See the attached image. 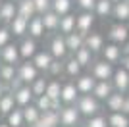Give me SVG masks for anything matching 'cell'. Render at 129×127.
<instances>
[{
  "instance_id": "42",
  "label": "cell",
  "mask_w": 129,
  "mask_h": 127,
  "mask_svg": "<svg viewBox=\"0 0 129 127\" xmlns=\"http://www.w3.org/2000/svg\"><path fill=\"white\" fill-rule=\"evenodd\" d=\"M35 6H37V14L43 16L52 10V0H35Z\"/></svg>"
},
{
  "instance_id": "30",
  "label": "cell",
  "mask_w": 129,
  "mask_h": 127,
  "mask_svg": "<svg viewBox=\"0 0 129 127\" xmlns=\"http://www.w3.org/2000/svg\"><path fill=\"white\" fill-rule=\"evenodd\" d=\"M6 121L10 123L12 127H23L25 125V116H23V108L21 106H16V108L6 116Z\"/></svg>"
},
{
  "instance_id": "27",
  "label": "cell",
  "mask_w": 129,
  "mask_h": 127,
  "mask_svg": "<svg viewBox=\"0 0 129 127\" xmlns=\"http://www.w3.org/2000/svg\"><path fill=\"white\" fill-rule=\"evenodd\" d=\"M17 14L27 19L37 16V6H35V0H19L17 2Z\"/></svg>"
},
{
  "instance_id": "26",
  "label": "cell",
  "mask_w": 129,
  "mask_h": 127,
  "mask_svg": "<svg viewBox=\"0 0 129 127\" xmlns=\"http://www.w3.org/2000/svg\"><path fill=\"white\" fill-rule=\"evenodd\" d=\"M44 23H43V16L41 14H37L35 17H31L29 19V35L31 37H35V39H41L44 35Z\"/></svg>"
},
{
  "instance_id": "23",
  "label": "cell",
  "mask_w": 129,
  "mask_h": 127,
  "mask_svg": "<svg viewBox=\"0 0 129 127\" xmlns=\"http://www.w3.org/2000/svg\"><path fill=\"white\" fill-rule=\"evenodd\" d=\"M60 19H62V16H58L54 10L46 12V14H43V23H44V29L48 33H56L60 31Z\"/></svg>"
},
{
  "instance_id": "51",
  "label": "cell",
  "mask_w": 129,
  "mask_h": 127,
  "mask_svg": "<svg viewBox=\"0 0 129 127\" xmlns=\"http://www.w3.org/2000/svg\"><path fill=\"white\" fill-rule=\"evenodd\" d=\"M2 116H4V114H2V108H0V117H2Z\"/></svg>"
},
{
  "instance_id": "34",
  "label": "cell",
  "mask_w": 129,
  "mask_h": 127,
  "mask_svg": "<svg viewBox=\"0 0 129 127\" xmlns=\"http://www.w3.org/2000/svg\"><path fill=\"white\" fill-rule=\"evenodd\" d=\"M17 77V66L14 64H0V79L10 85Z\"/></svg>"
},
{
  "instance_id": "25",
  "label": "cell",
  "mask_w": 129,
  "mask_h": 127,
  "mask_svg": "<svg viewBox=\"0 0 129 127\" xmlns=\"http://www.w3.org/2000/svg\"><path fill=\"white\" fill-rule=\"evenodd\" d=\"M112 17L116 21H129V0H121L114 4Z\"/></svg>"
},
{
  "instance_id": "19",
  "label": "cell",
  "mask_w": 129,
  "mask_h": 127,
  "mask_svg": "<svg viewBox=\"0 0 129 127\" xmlns=\"http://www.w3.org/2000/svg\"><path fill=\"white\" fill-rule=\"evenodd\" d=\"M17 16V2H12V0H4L2 4V10H0V23L4 25H10V21Z\"/></svg>"
},
{
  "instance_id": "55",
  "label": "cell",
  "mask_w": 129,
  "mask_h": 127,
  "mask_svg": "<svg viewBox=\"0 0 129 127\" xmlns=\"http://www.w3.org/2000/svg\"><path fill=\"white\" fill-rule=\"evenodd\" d=\"M0 64H2V62H0Z\"/></svg>"
},
{
  "instance_id": "50",
  "label": "cell",
  "mask_w": 129,
  "mask_h": 127,
  "mask_svg": "<svg viewBox=\"0 0 129 127\" xmlns=\"http://www.w3.org/2000/svg\"><path fill=\"white\" fill-rule=\"evenodd\" d=\"M2 4H4V0H0V10H2Z\"/></svg>"
},
{
  "instance_id": "8",
  "label": "cell",
  "mask_w": 129,
  "mask_h": 127,
  "mask_svg": "<svg viewBox=\"0 0 129 127\" xmlns=\"http://www.w3.org/2000/svg\"><path fill=\"white\" fill-rule=\"evenodd\" d=\"M108 39L112 42H118V44H123L125 41H129V27L123 25V21H118L114 23L110 29H108Z\"/></svg>"
},
{
  "instance_id": "5",
  "label": "cell",
  "mask_w": 129,
  "mask_h": 127,
  "mask_svg": "<svg viewBox=\"0 0 129 127\" xmlns=\"http://www.w3.org/2000/svg\"><path fill=\"white\" fill-rule=\"evenodd\" d=\"M39 75H41V69L35 66L33 60H21V62H19V66H17V77H19L23 83L31 85Z\"/></svg>"
},
{
  "instance_id": "7",
  "label": "cell",
  "mask_w": 129,
  "mask_h": 127,
  "mask_svg": "<svg viewBox=\"0 0 129 127\" xmlns=\"http://www.w3.org/2000/svg\"><path fill=\"white\" fill-rule=\"evenodd\" d=\"M94 17L96 14L94 12H87V10H81L77 14V31L81 35H89L92 31V25H94Z\"/></svg>"
},
{
  "instance_id": "9",
  "label": "cell",
  "mask_w": 129,
  "mask_h": 127,
  "mask_svg": "<svg viewBox=\"0 0 129 127\" xmlns=\"http://www.w3.org/2000/svg\"><path fill=\"white\" fill-rule=\"evenodd\" d=\"M96 83H98V79L92 73H81L75 79V85H77V89H79L81 94H92Z\"/></svg>"
},
{
  "instance_id": "10",
  "label": "cell",
  "mask_w": 129,
  "mask_h": 127,
  "mask_svg": "<svg viewBox=\"0 0 129 127\" xmlns=\"http://www.w3.org/2000/svg\"><path fill=\"white\" fill-rule=\"evenodd\" d=\"M79 96H81V92H79V89H77L75 81H66V83H62V104H75Z\"/></svg>"
},
{
  "instance_id": "46",
  "label": "cell",
  "mask_w": 129,
  "mask_h": 127,
  "mask_svg": "<svg viewBox=\"0 0 129 127\" xmlns=\"http://www.w3.org/2000/svg\"><path fill=\"white\" fill-rule=\"evenodd\" d=\"M121 52H123V56H129V41H125L121 44Z\"/></svg>"
},
{
  "instance_id": "33",
  "label": "cell",
  "mask_w": 129,
  "mask_h": 127,
  "mask_svg": "<svg viewBox=\"0 0 129 127\" xmlns=\"http://www.w3.org/2000/svg\"><path fill=\"white\" fill-rule=\"evenodd\" d=\"M73 56L77 58V62H79L81 66H83V68H91V66H92V62H94V58H92V56H94V52H92L91 48H87V46L79 48V50H77V52L73 54Z\"/></svg>"
},
{
  "instance_id": "11",
  "label": "cell",
  "mask_w": 129,
  "mask_h": 127,
  "mask_svg": "<svg viewBox=\"0 0 129 127\" xmlns=\"http://www.w3.org/2000/svg\"><path fill=\"white\" fill-rule=\"evenodd\" d=\"M102 58L108 60L110 64H119V60H121V56H123V52H121V44H118V42H108V44H104L102 48Z\"/></svg>"
},
{
  "instance_id": "48",
  "label": "cell",
  "mask_w": 129,
  "mask_h": 127,
  "mask_svg": "<svg viewBox=\"0 0 129 127\" xmlns=\"http://www.w3.org/2000/svg\"><path fill=\"white\" fill-rule=\"evenodd\" d=\"M31 127H48V125H46V123H44L43 119H39V121L35 123V125H31Z\"/></svg>"
},
{
  "instance_id": "1",
  "label": "cell",
  "mask_w": 129,
  "mask_h": 127,
  "mask_svg": "<svg viewBox=\"0 0 129 127\" xmlns=\"http://www.w3.org/2000/svg\"><path fill=\"white\" fill-rule=\"evenodd\" d=\"M75 106L79 108L83 117H91V116H96V114L102 112V104H100V100L94 94H81L77 98Z\"/></svg>"
},
{
  "instance_id": "15",
  "label": "cell",
  "mask_w": 129,
  "mask_h": 127,
  "mask_svg": "<svg viewBox=\"0 0 129 127\" xmlns=\"http://www.w3.org/2000/svg\"><path fill=\"white\" fill-rule=\"evenodd\" d=\"M125 96H127V94L119 92V90H114L112 94L104 100L106 110L108 112H121V110H123V104H125Z\"/></svg>"
},
{
  "instance_id": "21",
  "label": "cell",
  "mask_w": 129,
  "mask_h": 127,
  "mask_svg": "<svg viewBox=\"0 0 129 127\" xmlns=\"http://www.w3.org/2000/svg\"><path fill=\"white\" fill-rule=\"evenodd\" d=\"M85 46L91 48L94 54L102 52V48H104V37L100 35V33H96V31H91L89 35H85Z\"/></svg>"
},
{
  "instance_id": "35",
  "label": "cell",
  "mask_w": 129,
  "mask_h": 127,
  "mask_svg": "<svg viewBox=\"0 0 129 127\" xmlns=\"http://www.w3.org/2000/svg\"><path fill=\"white\" fill-rule=\"evenodd\" d=\"M46 87H48V75H39L37 79L31 83V89H33V94H35V98L41 94H44L46 92Z\"/></svg>"
},
{
  "instance_id": "17",
  "label": "cell",
  "mask_w": 129,
  "mask_h": 127,
  "mask_svg": "<svg viewBox=\"0 0 129 127\" xmlns=\"http://www.w3.org/2000/svg\"><path fill=\"white\" fill-rule=\"evenodd\" d=\"M14 94H16V104L17 106H27V104H31V102H35V94H33V89H31V85H21L17 90H14Z\"/></svg>"
},
{
  "instance_id": "20",
  "label": "cell",
  "mask_w": 129,
  "mask_h": 127,
  "mask_svg": "<svg viewBox=\"0 0 129 127\" xmlns=\"http://www.w3.org/2000/svg\"><path fill=\"white\" fill-rule=\"evenodd\" d=\"M66 42H68V48H70V54H75L79 48L85 46V35H81L79 31H71L66 35Z\"/></svg>"
},
{
  "instance_id": "32",
  "label": "cell",
  "mask_w": 129,
  "mask_h": 127,
  "mask_svg": "<svg viewBox=\"0 0 129 127\" xmlns=\"http://www.w3.org/2000/svg\"><path fill=\"white\" fill-rule=\"evenodd\" d=\"M110 127H129V116L123 112H108Z\"/></svg>"
},
{
  "instance_id": "4",
  "label": "cell",
  "mask_w": 129,
  "mask_h": 127,
  "mask_svg": "<svg viewBox=\"0 0 129 127\" xmlns=\"http://www.w3.org/2000/svg\"><path fill=\"white\" fill-rule=\"evenodd\" d=\"M91 73L96 77L98 81H112V77H114V64H110L108 60H94L92 62V66L91 68Z\"/></svg>"
},
{
  "instance_id": "41",
  "label": "cell",
  "mask_w": 129,
  "mask_h": 127,
  "mask_svg": "<svg viewBox=\"0 0 129 127\" xmlns=\"http://www.w3.org/2000/svg\"><path fill=\"white\" fill-rule=\"evenodd\" d=\"M12 37H14V33H12L10 25H4V23H2V27H0V48L6 46V44L12 41Z\"/></svg>"
},
{
  "instance_id": "24",
  "label": "cell",
  "mask_w": 129,
  "mask_h": 127,
  "mask_svg": "<svg viewBox=\"0 0 129 127\" xmlns=\"http://www.w3.org/2000/svg\"><path fill=\"white\" fill-rule=\"evenodd\" d=\"M114 90H116V87H114L112 81H98L96 87H94V90H92V94L96 96L98 100H106Z\"/></svg>"
},
{
  "instance_id": "12",
  "label": "cell",
  "mask_w": 129,
  "mask_h": 127,
  "mask_svg": "<svg viewBox=\"0 0 129 127\" xmlns=\"http://www.w3.org/2000/svg\"><path fill=\"white\" fill-rule=\"evenodd\" d=\"M112 83H114V87H116V90L127 94L129 92V71L125 68L116 69V71H114V77H112Z\"/></svg>"
},
{
  "instance_id": "39",
  "label": "cell",
  "mask_w": 129,
  "mask_h": 127,
  "mask_svg": "<svg viewBox=\"0 0 129 127\" xmlns=\"http://www.w3.org/2000/svg\"><path fill=\"white\" fill-rule=\"evenodd\" d=\"M41 119H43L48 127H62V125H60V112L58 110L44 112L43 116H41Z\"/></svg>"
},
{
  "instance_id": "22",
  "label": "cell",
  "mask_w": 129,
  "mask_h": 127,
  "mask_svg": "<svg viewBox=\"0 0 129 127\" xmlns=\"http://www.w3.org/2000/svg\"><path fill=\"white\" fill-rule=\"evenodd\" d=\"M23 116H25V125H35V123L41 119V116H43V112L39 110V106L35 104V102H31V104L23 106Z\"/></svg>"
},
{
  "instance_id": "2",
  "label": "cell",
  "mask_w": 129,
  "mask_h": 127,
  "mask_svg": "<svg viewBox=\"0 0 129 127\" xmlns=\"http://www.w3.org/2000/svg\"><path fill=\"white\" fill-rule=\"evenodd\" d=\"M60 125L62 127H77L81 123V112L75 104H64L60 108Z\"/></svg>"
},
{
  "instance_id": "43",
  "label": "cell",
  "mask_w": 129,
  "mask_h": 127,
  "mask_svg": "<svg viewBox=\"0 0 129 127\" xmlns=\"http://www.w3.org/2000/svg\"><path fill=\"white\" fill-rule=\"evenodd\" d=\"M75 4L79 10H87V12H94L96 0H75Z\"/></svg>"
},
{
  "instance_id": "47",
  "label": "cell",
  "mask_w": 129,
  "mask_h": 127,
  "mask_svg": "<svg viewBox=\"0 0 129 127\" xmlns=\"http://www.w3.org/2000/svg\"><path fill=\"white\" fill-rule=\"evenodd\" d=\"M121 112L129 116V96H125V104H123V110H121Z\"/></svg>"
},
{
  "instance_id": "53",
  "label": "cell",
  "mask_w": 129,
  "mask_h": 127,
  "mask_svg": "<svg viewBox=\"0 0 129 127\" xmlns=\"http://www.w3.org/2000/svg\"><path fill=\"white\" fill-rule=\"evenodd\" d=\"M12 2H19V0H12Z\"/></svg>"
},
{
  "instance_id": "29",
  "label": "cell",
  "mask_w": 129,
  "mask_h": 127,
  "mask_svg": "<svg viewBox=\"0 0 129 127\" xmlns=\"http://www.w3.org/2000/svg\"><path fill=\"white\" fill-rule=\"evenodd\" d=\"M75 29H77V16L75 14H66V16H62V19H60V33L68 35V33L75 31Z\"/></svg>"
},
{
  "instance_id": "37",
  "label": "cell",
  "mask_w": 129,
  "mask_h": 127,
  "mask_svg": "<svg viewBox=\"0 0 129 127\" xmlns=\"http://www.w3.org/2000/svg\"><path fill=\"white\" fill-rule=\"evenodd\" d=\"M52 100H62V83L58 79H48V87H46V92Z\"/></svg>"
},
{
  "instance_id": "14",
  "label": "cell",
  "mask_w": 129,
  "mask_h": 127,
  "mask_svg": "<svg viewBox=\"0 0 129 127\" xmlns=\"http://www.w3.org/2000/svg\"><path fill=\"white\" fill-rule=\"evenodd\" d=\"M33 62H35V66H37L43 73H48L50 66H52V62H54V56H52L50 50H39V52L33 56Z\"/></svg>"
},
{
  "instance_id": "49",
  "label": "cell",
  "mask_w": 129,
  "mask_h": 127,
  "mask_svg": "<svg viewBox=\"0 0 129 127\" xmlns=\"http://www.w3.org/2000/svg\"><path fill=\"white\" fill-rule=\"evenodd\" d=\"M0 127H12V125H10L8 121H4V123H0Z\"/></svg>"
},
{
  "instance_id": "38",
  "label": "cell",
  "mask_w": 129,
  "mask_h": 127,
  "mask_svg": "<svg viewBox=\"0 0 129 127\" xmlns=\"http://www.w3.org/2000/svg\"><path fill=\"white\" fill-rule=\"evenodd\" d=\"M71 8H73V2H71V0H52V10L56 12L58 16L71 14Z\"/></svg>"
},
{
  "instance_id": "3",
  "label": "cell",
  "mask_w": 129,
  "mask_h": 127,
  "mask_svg": "<svg viewBox=\"0 0 129 127\" xmlns=\"http://www.w3.org/2000/svg\"><path fill=\"white\" fill-rule=\"evenodd\" d=\"M48 50L52 52L54 58L58 60H66L68 54H70V48H68V42H66V35L64 33H54L52 39L48 42Z\"/></svg>"
},
{
  "instance_id": "36",
  "label": "cell",
  "mask_w": 129,
  "mask_h": 127,
  "mask_svg": "<svg viewBox=\"0 0 129 127\" xmlns=\"http://www.w3.org/2000/svg\"><path fill=\"white\" fill-rule=\"evenodd\" d=\"M83 127H110V123H108V116H104V114H96V116L85 117Z\"/></svg>"
},
{
  "instance_id": "13",
  "label": "cell",
  "mask_w": 129,
  "mask_h": 127,
  "mask_svg": "<svg viewBox=\"0 0 129 127\" xmlns=\"http://www.w3.org/2000/svg\"><path fill=\"white\" fill-rule=\"evenodd\" d=\"M19 52H21V60H33V56L39 52L37 50V39L35 37H21L19 42Z\"/></svg>"
},
{
  "instance_id": "54",
  "label": "cell",
  "mask_w": 129,
  "mask_h": 127,
  "mask_svg": "<svg viewBox=\"0 0 129 127\" xmlns=\"http://www.w3.org/2000/svg\"><path fill=\"white\" fill-rule=\"evenodd\" d=\"M77 127H83V125H77Z\"/></svg>"
},
{
  "instance_id": "40",
  "label": "cell",
  "mask_w": 129,
  "mask_h": 127,
  "mask_svg": "<svg viewBox=\"0 0 129 127\" xmlns=\"http://www.w3.org/2000/svg\"><path fill=\"white\" fill-rule=\"evenodd\" d=\"M48 77H58V75H64V60H58V58H54L52 66H50L48 69Z\"/></svg>"
},
{
  "instance_id": "6",
  "label": "cell",
  "mask_w": 129,
  "mask_h": 127,
  "mask_svg": "<svg viewBox=\"0 0 129 127\" xmlns=\"http://www.w3.org/2000/svg\"><path fill=\"white\" fill-rule=\"evenodd\" d=\"M0 62H2V64H14V66H19V62H21L19 44L8 42L6 46L0 48Z\"/></svg>"
},
{
  "instance_id": "44",
  "label": "cell",
  "mask_w": 129,
  "mask_h": 127,
  "mask_svg": "<svg viewBox=\"0 0 129 127\" xmlns=\"http://www.w3.org/2000/svg\"><path fill=\"white\" fill-rule=\"evenodd\" d=\"M6 90H10V85H8V83H4V81L0 79V98H2V94H4Z\"/></svg>"
},
{
  "instance_id": "52",
  "label": "cell",
  "mask_w": 129,
  "mask_h": 127,
  "mask_svg": "<svg viewBox=\"0 0 129 127\" xmlns=\"http://www.w3.org/2000/svg\"><path fill=\"white\" fill-rule=\"evenodd\" d=\"M112 2H114V4H116V2H121V0H112Z\"/></svg>"
},
{
  "instance_id": "45",
  "label": "cell",
  "mask_w": 129,
  "mask_h": 127,
  "mask_svg": "<svg viewBox=\"0 0 129 127\" xmlns=\"http://www.w3.org/2000/svg\"><path fill=\"white\" fill-rule=\"evenodd\" d=\"M119 64H121V68H125L129 71V56H121V60H119Z\"/></svg>"
},
{
  "instance_id": "16",
  "label": "cell",
  "mask_w": 129,
  "mask_h": 127,
  "mask_svg": "<svg viewBox=\"0 0 129 127\" xmlns=\"http://www.w3.org/2000/svg\"><path fill=\"white\" fill-rule=\"evenodd\" d=\"M81 71H83V66L77 62V58L73 56V54L64 60V75H66V77H70V79H77V77L81 75Z\"/></svg>"
},
{
  "instance_id": "31",
  "label": "cell",
  "mask_w": 129,
  "mask_h": 127,
  "mask_svg": "<svg viewBox=\"0 0 129 127\" xmlns=\"http://www.w3.org/2000/svg\"><path fill=\"white\" fill-rule=\"evenodd\" d=\"M114 12V2L112 0H96V6H94V14L96 17H112Z\"/></svg>"
},
{
  "instance_id": "28",
  "label": "cell",
  "mask_w": 129,
  "mask_h": 127,
  "mask_svg": "<svg viewBox=\"0 0 129 127\" xmlns=\"http://www.w3.org/2000/svg\"><path fill=\"white\" fill-rule=\"evenodd\" d=\"M16 94H14V90H6L4 94H2V98H0V108H2V114H4V117L10 114L14 108H16Z\"/></svg>"
},
{
  "instance_id": "18",
  "label": "cell",
  "mask_w": 129,
  "mask_h": 127,
  "mask_svg": "<svg viewBox=\"0 0 129 127\" xmlns=\"http://www.w3.org/2000/svg\"><path fill=\"white\" fill-rule=\"evenodd\" d=\"M10 29H12V33H14V37H25L27 33H29V19L17 14V16L10 21Z\"/></svg>"
}]
</instances>
